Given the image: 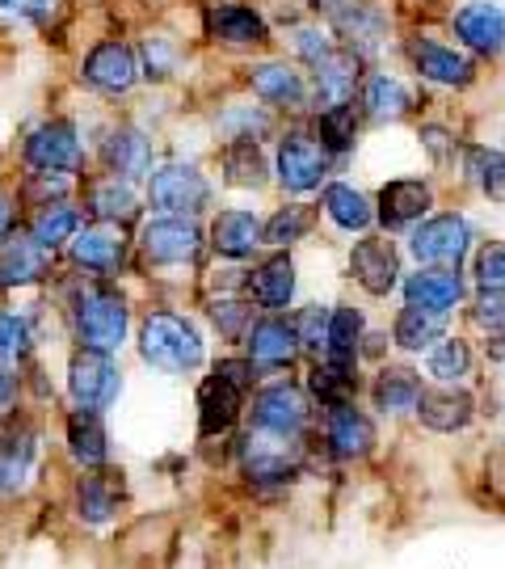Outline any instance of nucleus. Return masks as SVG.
Instances as JSON below:
<instances>
[{
	"label": "nucleus",
	"mask_w": 505,
	"mask_h": 569,
	"mask_svg": "<svg viewBox=\"0 0 505 569\" xmlns=\"http://www.w3.org/2000/svg\"><path fill=\"white\" fill-rule=\"evenodd\" d=\"M89 211L105 220V224H127V220H135L140 216V199H135V190L119 178H105V182H93L89 186Z\"/></svg>",
	"instance_id": "33"
},
{
	"label": "nucleus",
	"mask_w": 505,
	"mask_h": 569,
	"mask_svg": "<svg viewBox=\"0 0 505 569\" xmlns=\"http://www.w3.org/2000/svg\"><path fill=\"white\" fill-rule=\"evenodd\" d=\"M295 51H300V60L307 68H321L333 56V42H329V34H324L321 26H303L300 34H295Z\"/></svg>",
	"instance_id": "49"
},
{
	"label": "nucleus",
	"mask_w": 505,
	"mask_h": 569,
	"mask_svg": "<svg viewBox=\"0 0 505 569\" xmlns=\"http://www.w3.org/2000/svg\"><path fill=\"white\" fill-rule=\"evenodd\" d=\"M417 418L430 430H464L472 422V397L464 388H430L417 397Z\"/></svg>",
	"instance_id": "18"
},
{
	"label": "nucleus",
	"mask_w": 505,
	"mask_h": 569,
	"mask_svg": "<svg viewBox=\"0 0 505 569\" xmlns=\"http://www.w3.org/2000/svg\"><path fill=\"white\" fill-rule=\"evenodd\" d=\"M39 456V435L30 427V418L9 413L0 418V493H18L26 489Z\"/></svg>",
	"instance_id": "8"
},
{
	"label": "nucleus",
	"mask_w": 505,
	"mask_h": 569,
	"mask_svg": "<svg viewBox=\"0 0 505 569\" xmlns=\"http://www.w3.org/2000/svg\"><path fill=\"white\" fill-rule=\"evenodd\" d=\"M9 228H13V207L9 199H0V241H9Z\"/></svg>",
	"instance_id": "56"
},
{
	"label": "nucleus",
	"mask_w": 505,
	"mask_h": 569,
	"mask_svg": "<svg viewBox=\"0 0 505 569\" xmlns=\"http://www.w3.org/2000/svg\"><path fill=\"white\" fill-rule=\"evenodd\" d=\"M140 350L143 359L161 371H194L202 363V338L199 329L185 317L173 312H152L140 329Z\"/></svg>",
	"instance_id": "1"
},
{
	"label": "nucleus",
	"mask_w": 505,
	"mask_h": 569,
	"mask_svg": "<svg viewBox=\"0 0 505 569\" xmlns=\"http://www.w3.org/2000/svg\"><path fill=\"white\" fill-rule=\"evenodd\" d=\"M307 422V401H303L300 388L291 385H270L253 401V430L265 435H279V439H295Z\"/></svg>",
	"instance_id": "11"
},
{
	"label": "nucleus",
	"mask_w": 505,
	"mask_h": 569,
	"mask_svg": "<svg viewBox=\"0 0 505 569\" xmlns=\"http://www.w3.org/2000/svg\"><path fill=\"white\" fill-rule=\"evenodd\" d=\"M329 448L337 451L342 460H358V456L375 448V430L350 401L333 406V413H329Z\"/></svg>",
	"instance_id": "23"
},
{
	"label": "nucleus",
	"mask_w": 505,
	"mask_h": 569,
	"mask_svg": "<svg viewBox=\"0 0 505 569\" xmlns=\"http://www.w3.org/2000/svg\"><path fill=\"white\" fill-rule=\"evenodd\" d=\"M295 338L307 350H321L324 338H329V312L324 308H303L300 321H295Z\"/></svg>",
	"instance_id": "51"
},
{
	"label": "nucleus",
	"mask_w": 505,
	"mask_h": 569,
	"mask_svg": "<svg viewBox=\"0 0 505 569\" xmlns=\"http://www.w3.org/2000/svg\"><path fill=\"white\" fill-rule=\"evenodd\" d=\"M18 388H21V380H18V371H13V359H4V355H0V409L13 406Z\"/></svg>",
	"instance_id": "54"
},
{
	"label": "nucleus",
	"mask_w": 505,
	"mask_h": 569,
	"mask_svg": "<svg viewBox=\"0 0 505 569\" xmlns=\"http://www.w3.org/2000/svg\"><path fill=\"white\" fill-rule=\"evenodd\" d=\"M366 114L375 122H396L408 114V106H413V98H408V89H404L396 77H371L366 81Z\"/></svg>",
	"instance_id": "36"
},
{
	"label": "nucleus",
	"mask_w": 505,
	"mask_h": 569,
	"mask_svg": "<svg viewBox=\"0 0 505 569\" xmlns=\"http://www.w3.org/2000/svg\"><path fill=\"white\" fill-rule=\"evenodd\" d=\"M140 249L152 266H190L202 253V232L190 216H161L143 224Z\"/></svg>",
	"instance_id": "2"
},
{
	"label": "nucleus",
	"mask_w": 505,
	"mask_h": 569,
	"mask_svg": "<svg viewBox=\"0 0 505 569\" xmlns=\"http://www.w3.org/2000/svg\"><path fill=\"white\" fill-rule=\"evenodd\" d=\"M354 81H358V63L354 56H342V51H333L329 60L316 68V98L329 106H345L350 102V93H354Z\"/></svg>",
	"instance_id": "34"
},
{
	"label": "nucleus",
	"mask_w": 505,
	"mask_h": 569,
	"mask_svg": "<svg viewBox=\"0 0 505 569\" xmlns=\"http://www.w3.org/2000/svg\"><path fill=\"white\" fill-rule=\"evenodd\" d=\"M324 211H329V220L337 228H345V232H363V228H371V220H375L371 199H366L363 190H354V186H345V182H333L324 190Z\"/></svg>",
	"instance_id": "31"
},
{
	"label": "nucleus",
	"mask_w": 505,
	"mask_h": 569,
	"mask_svg": "<svg viewBox=\"0 0 505 569\" xmlns=\"http://www.w3.org/2000/svg\"><path fill=\"white\" fill-rule=\"evenodd\" d=\"M122 493L114 489V481H105V477H84L81 489H77V510H81L84 523H110L114 519V510H119Z\"/></svg>",
	"instance_id": "37"
},
{
	"label": "nucleus",
	"mask_w": 505,
	"mask_h": 569,
	"mask_svg": "<svg viewBox=\"0 0 505 569\" xmlns=\"http://www.w3.org/2000/svg\"><path fill=\"white\" fill-rule=\"evenodd\" d=\"M472 317L485 333H505V287L502 291H485L472 308Z\"/></svg>",
	"instance_id": "50"
},
{
	"label": "nucleus",
	"mask_w": 505,
	"mask_h": 569,
	"mask_svg": "<svg viewBox=\"0 0 505 569\" xmlns=\"http://www.w3.org/2000/svg\"><path fill=\"white\" fill-rule=\"evenodd\" d=\"M413 68L422 72L425 81L451 84V89H467V84L476 81V68H472V60H467V56H459L455 47L434 42V39L413 42Z\"/></svg>",
	"instance_id": "15"
},
{
	"label": "nucleus",
	"mask_w": 505,
	"mask_h": 569,
	"mask_svg": "<svg viewBox=\"0 0 505 569\" xmlns=\"http://www.w3.org/2000/svg\"><path fill=\"white\" fill-rule=\"evenodd\" d=\"M42 270H47V249L34 237L30 241H9L0 249V287H26L39 283Z\"/></svg>",
	"instance_id": "27"
},
{
	"label": "nucleus",
	"mask_w": 505,
	"mask_h": 569,
	"mask_svg": "<svg viewBox=\"0 0 505 569\" xmlns=\"http://www.w3.org/2000/svg\"><path fill=\"white\" fill-rule=\"evenodd\" d=\"M249 81H253V89H257V98H262V102L283 106V110H300L303 98H307V84H303V77L283 60L257 63Z\"/></svg>",
	"instance_id": "20"
},
{
	"label": "nucleus",
	"mask_w": 505,
	"mask_h": 569,
	"mask_svg": "<svg viewBox=\"0 0 505 569\" xmlns=\"http://www.w3.org/2000/svg\"><path fill=\"white\" fill-rule=\"evenodd\" d=\"M443 338V312H425V308H404L396 317V346L404 350H425Z\"/></svg>",
	"instance_id": "38"
},
{
	"label": "nucleus",
	"mask_w": 505,
	"mask_h": 569,
	"mask_svg": "<svg viewBox=\"0 0 505 569\" xmlns=\"http://www.w3.org/2000/svg\"><path fill=\"white\" fill-rule=\"evenodd\" d=\"M77 228H81V211L77 207H63V203H55V207H47L39 220H34V241L42 244V249H60L63 241H72L77 237Z\"/></svg>",
	"instance_id": "40"
},
{
	"label": "nucleus",
	"mask_w": 505,
	"mask_h": 569,
	"mask_svg": "<svg viewBox=\"0 0 505 569\" xmlns=\"http://www.w3.org/2000/svg\"><path fill=\"white\" fill-rule=\"evenodd\" d=\"M81 77L89 89H98L105 98H119V93H127L131 84L140 81V60H135V51L127 42H101V47L89 51Z\"/></svg>",
	"instance_id": "10"
},
{
	"label": "nucleus",
	"mask_w": 505,
	"mask_h": 569,
	"mask_svg": "<svg viewBox=\"0 0 505 569\" xmlns=\"http://www.w3.org/2000/svg\"><path fill=\"white\" fill-rule=\"evenodd\" d=\"M333 18H337V26H342V34L350 39V47L354 51H363V56H371L375 47H380V39H384L387 21L384 13L375 9V4H366V0H342L337 9H333Z\"/></svg>",
	"instance_id": "24"
},
{
	"label": "nucleus",
	"mask_w": 505,
	"mask_h": 569,
	"mask_svg": "<svg viewBox=\"0 0 505 569\" xmlns=\"http://www.w3.org/2000/svg\"><path fill=\"white\" fill-rule=\"evenodd\" d=\"M350 270H354V279L371 291V296H387L396 279H401V258H396V249L380 237H366V241L354 244V253H350Z\"/></svg>",
	"instance_id": "16"
},
{
	"label": "nucleus",
	"mask_w": 505,
	"mask_h": 569,
	"mask_svg": "<svg viewBox=\"0 0 505 569\" xmlns=\"http://www.w3.org/2000/svg\"><path fill=\"white\" fill-rule=\"evenodd\" d=\"M249 296L262 308L291 305V296H295V266H291V258L279 253V258H270V262L257 266V270L249 274Z\"/></svg>",
	"instance_id": "26"
},
{
	"label": "nucleus",
	"mask_w": 505,
	"mask_h": 569,
	"mask_svg": "<svg viewBox=\"0 0 505 569\" xmlns=\"http://www.w3.org/2000/svg\"><path fill=\"white\" fill-rule=\"evenodd\" d=\"M476 283L485 291H502L505 287V241H488L476 258Z\"/></svg>",
	"instance_id": "47"
},
{
	"label": "nucleus",
	"mask_w": 505,
	"mask_h": 569,
	"mask_svg": "<svg viewBox=\"0 0 505 569\" xmlns=\"http://www.w3.org/2000/svg\"><path fill=\"white\" fill-rule=\"evenodd\" d=\"M30 346H34L30 321L18 317V312H0V355H4V359H26Z\"/></svg>",
	"instance_id": "46"
},
{
	"label": "nucleus",
	"mask_w": 505,
	"mask_h": 569,
	"mask_svg": "<svg viewBox=\"0 0 505 569\" xmlns=\"http://www.w3.org/2000/svg\"><path fill=\"white\" fill-rule=\"evenodd\" d=\"M321 143L329 148V157H342L354 143V110L350 106H329L321 114Z\"/></svg>",
	"instance_id": "44"
},
{
	"label": "nucleus",
	"mask_w": 505,
	"mask_h": 569,
	"mask_svg": "<svg viewBox=\"0 0 505 569\" xmlns=\"http://www.w3.org/2000/svg\"><path fill=\"white\" fill-rule=\"evenodd\" d=\"M413 258L425 266H455L464 262L467 244H472V228L464 216H434L413 232Z\"/></svg>",
	"instance_id": "9"
},
{
	"label": "nucleus",
	"mask_w": 505,
	"mask_h": 569,
	"mask_svg": "<svg viewBox=\"0 0 505 569\" xmlns=\"http://www.w3.org/2000/svg\"><path fill=\"white\" fill-rule=\"evenodd\" d=\"M26 164L34 173H77L84 164L81 136L72 122H42L26 140Z\"/></svg>",
	"instance_id": "5"
},
{
	"label": "nucleus",
	"mask_w": 505,
	"mask_h": 569,
	"mask_svg": "<svg viewBox=\"0 0 505 569\" xmlns=\"http://www.w3.org/2000/svg\"><path fill=\"white\" fill-rule=\"evenodd\" d=\"M236 418H241V388L232 385V380H223L220 371H215V376L202 380V388H199L202 435H220V430H228Z\"/></svg>",
	"instance_id": "19"
},
{
	"label": "nucleus",
	"mask_w": 505,
	"mask_h": 569,
	"mask_svg": "<svg viewBox=\"0 0 505 569\" xmlns=\"http://www.w3.org/2000/svg\"><path fill=\"white\" fill-rule=\"evenodd\" d=\"M143 56H148V77H169L173 68H178V51L169 47V42H161V39H152L148 47H143Z\"/></svg>",
	"instance_id": "52"
},
{
	"label": "nucleus",
	"mask_w": 505,
	"mask_h": 569,
	"mask_svg": "<svg viewBox=\"0 0 505 569\" xmlns=\"http://www.w3.org/2000/svg\"><path fill=\"white\" fill-rule=\"evenodd\" d=\"M455 34L467 42L476 56H502L505 47V13L493 0H476L455 13Z\"/></svg>",
	"instance_id": "14"
},
{
	"label": "nucleus",
	"mask_w": 505,
	"mask_h": 569,
	"mask_svg": "<svg viewBox=\"0 0 505 569\" xmlns=\"http://www.w3.org/2000/svg\"><path fill=\"white\" fill-rule=\"evenodd\" d=\"M220 376L223 380H232L236 388H249L253 385V376H257V367L253 363H220Z\"/></svg>",
	"instance_id": "55"
},
{
	"label": "nucleus",
	"mask_w": 505,
	"mask_h": 569,
	"mask_svg": "<svg viewBox=\"0 0 505 569\" xmlns=\"http://www.w3.org/2000/svg\"><path fill=\"white\" fill-rule=\"evenodd\" d=\"M223 173H228V182L232 186H262L265 182V157L262 148L253 140H236L228 148V161H223Z\"/></svg>",
	"instance_id": "39"
},
{
	"label": "nucleus",
	"mask_w": 505,
	"mask_h": 569,
	"mask_svg": "<svg viewBox=\"0 0 505 569\" xmlns=\"http://www.w3.org/2000/svg\"><path fill=\"white\" fill-rule=\"evenodd\" d=\"M211 321H215L223 338H241L249 321H253V308L244 300H220V305H211Z\"/></svg>",
	"instance_id": "48"
},
{
	"label": "nucleus",
	"mask_w": 505,
	"mask_h": 569,
	"mask_svg": "<svg viewBox=\"0 0 505 569\" xmlns=\"http://www.w3.org/2000/svg\"><path fill=\"white\" fill-rule=\"evenodd\" d=\"M312 392H316V401L324 406H345L350 401V392H354V371H345L337 363H324L312 371Z\"/></svg>",
	"instance_id": "42"
},
{
	"label": "nucleus",
	"mask_w": 505,
	"mask_h": 569,
	"mask_svg": "<svg viewBox=\"0 0 505 569\" xmlns=\"http://www.w3.org/2000/svg\"><path fill=\"white\" fill-rule=\"evenodd\" d=\"M329 173V148H324L316 136L307 131H291L283 143H279V182L291 190V194H307L316 190Z\"/></svg>",
	"instance_id": "7"
},
{
	"label": "nucleus",
	"mask_w": 505,
	"mask_h": 569,
	"mask_svg": "<svg viewBox=\"0 0 505 569\" xmlns=\"http://www.w3.org/2000/svg\"><path fill=\"white\" fill-rule=\"evenodd\" d=\"M211 34L232 47H249V42H262L270 30H265L262 13L244 9V4H220V9H211Z\"/></svg>",
	"instance_id": "32"
},
{
	"label": "nucleus",
	"mask_w": 505,
	"mask_h": 569,
	"mask_svg": "<svg viewBox=\"0 0 505 569\" xmlns=\"http://www.w3.org/2000/svg\"><path fill=\"white\" fill-rule=\"evenodd\" d=\"M417 397H422L417 371H408V367H387V371H380V380H375V406L380 409L404 413V409L417 406Z\"/></svg>",
	"instance_id": "35"
},
{
	"label": "nucleus",
	"mask_w": 505,
	"mask_h": 569,
	"mask_svg": "<svg viewBox=\"0 0 505 569\" xmlns=\"http://www.w3.org/2000/svg\"><path fill=\"white\" fill-rule=\"evenodd\" d=\"M366 321L358 308H337L329 312V338H324V350H329V363L354 371V355H358V342L366 333Z\"/></svg>",
	"instance_id": "29"
},
{
	"label": "nucleus",
	"mask_w": 505,
	"mask_h": 569,
	"mask_svg": "<svg viewBox=\"0 0 505 569\" xmlns=\"http://www.w3.org/2000/svg\"><path fill=\"white\" fill-rule=\"evenodd\" d=\"M77 333L89 350H119L127 342V305L114 291H89L77 305Z\"/></svg>",
	"instance_id": "4"
},
{
	"label": "nucleus",
	"mask_w": 505,
	"mask_h": 569,
	"mask_svg": "<svg viewBox=\"0 0 505 569\" xmlns=\"http://www.w3.org/2000/svg\"><path fill=\"white\" fill-rule=\"evenodd\" d=\"M68 388H72L77 406L101 413V409H110L119 401L122 376L105 350H89V346H84L81 355L72 359V367H68Z\"/></svg>",
	"instance_id": "3"
},
{
	"label": "nucleus",
	"mask_w": 505,
	"mask_h": 569,
	"mask_svg": "<svg viewBox=\"0 0 505 569\" xmlns=\"http://www.w3.org/2000/svg\"><path fill=\"white\" fill-rule=\"evenodd\" d=\"M300 350V338H295V326L286 321H262L249 333V363L253 367H286Z\"/></svg>",
	"instance_id": "25"
},
{
	"label": "nucleus",
	"mask_w": 505,
	"mask_h": 569,
	"mask_svg": "<svg viewBox=\"0 0 505 569\" xmlns=\"http://www.w3.org/2000/svg\"><path fill=\"white\" fill-rule=\"evenodd\" d=\"M430 376H438V380H464L467 371H472V346L459 342V338H446L430 350Z\"/></svg>",
	"instance_id": "41"
},
{
	"label": "nucleus",
	"mask_w": 505,
	"mask_h": 569,
	"mask_svg": "<svg viewBox=\"0 0 505 569\" xmlns=\"http://www.w3.org/2000/svg\"><path fill=\"white\" fill-rule=\"evenodd\" d=\"M307 228H312V211L307 207H286L279 211L270 224H265V241L270 244H295L300 237H307Z\"/></svg>",
	"instance_id": "45"
},
{
	"label": "nucleus",
	"mask_w": 505,
	"mask_h": 569,
	"mask_svg": "<svg viewBox=\"0 0 505 569\" xmlns=\"http://www.w3.org/2000/svg\"><path fill=\"white\" fill-rule=\"evenodd\" d=\"M68 448L77 456V465L84 468H101L105 456H110V443H105V427L93 409H77L68 418Z\"/></svg>",
	"instance_id": "28"
},
{
	"label": "nucleus",
	"mask_w": 505,
	"mask_h": 569,
	"mask_svg": "<svg viewBox=\"0 0 505 569\" xmlns=\"http://www.w3.org/2000/svg\"><path fill=\"white\" fill-rule=\"evenodd\" d=\"M72 262L81 270H114L122 266V237L110 228H84L72 237Z\"/></svg>",
	"instance_id": "30"
},
{
	"label": "nucleus",
	"mask_w": 505,
	"mask_h": 569,
	"mask_svg": "<svg viewBox=\"0 0 505 569\" xmlns=\"http://www.w3.org/2000/svg\"><path fill=\"white\" fill-rule=\"evenodd\" d=\"M241 465H244V472H249V481H257V486H279V481L291 477L295 456L286 448V439L265 435V430H253L241 443Z\"/></svg>",
	"instance_id": "13"
},
{
	"label": "nucleus",
	"mask_w": 505,
	"mask_h": 569,
	"mask_svg": "<svg viewBox=\"0 0 505 569\" xmlns=\"http://www.w3.org/2000/svg\"><path fill=\"white\" fill-rule=\"evenodd\" d=\"M404 300L425 312H451L464 300V279L451 266H425L417 274L404 279Z\"/></svg>",
	"instance_id": "12"
},
{
	"label": "nucleus",
	"mask_w": 505,
	"mask_h": 569,
	"mask_svg": "<svg viewBox=\"0 0 505 569\" xmlns=\"http://www.w3.org/2000/svg\"><path fill=\"white\" fill-rule=\"evenodd\" d=\"M488 355H493V359H502V363H505V333H497V338H493V346H488Z\"/></svg>",
	"instance_id": "57"
},
{
	"label": "nucleus",
	"mask_w": 505,
	"mask_h": 569,
	"mask_svg": "<svg viewBox=\"0 0 505 569\" xmlns=\"http://www.w3.org/2000/svg\"><path fill=\"white\" fill-rule=\"evenodd\" d=\"M55 0H0V18L9 21H42Z\"/></svg>",
	"instance_id": "53"
},
{
	"label": "nucleus",
	"mask_w": 505,
	"mask_h": 569,
	"mask_svg": "<svg viewBox=\"0 0 505 569\" xmlns=\"http://www.w3.org/2000/svg\"><path fill=\"white\" fill-rule=\"evenodd\" d=\"M211 241H215V253L220 258H232V262H244L253 258V249L262 244V224L253 211H223L215 228H211Z\"/></svg>",
	"instance_id": "22"
},
{
	"label": "nucleus",
	"mask_w": 505,
	"mask_h": 569,
	"mask_svg": "<svg viewBox=\"0 0 505 569\" xmlns=\"http://www.w3.org/2000/svg\"><path fill=\"white\" fill-rule=\"evenodd\" d=\"M101 157H105V164L127 182V178H143V173L152 169V143H148V136L135 131V127H119V131L105 136Z\"/></svg>",
	"instance_id": "21"
},
{
	"label": "nucleus",
	"mask_w": 505,
	"mask_h": 569,
	"mask_svg": "<svg viewBox=\"0 0 505 569\" xmlns=\"http://www.w3.org/2000/svg\"><path fill=\"white\" fill-rule=\"evenodd\" d=\"M467 173H472V182L481 186L493 203H505V157L502 152H472Z\"/></svg>",
	"instance_id": "43"
},
{
	"label": "nucleus",
	"mask_w": 505,
	"mask_h": 569,
	"mask_svg": "<svg viewBox=\"0 0 505 569\" xmlns=\"http://www.w3.org/2000/svg\"><path fill=\"white\" fill-rule=\"evenodd\" d=\"M434 203V194H430V186L425 182H392L384 186V194H380V224L387 232H404V228H413L422 220L425 211Z\"/></svg>",
	"instance_id": "17"
},
{
	"label": "nucleus",
	"mask_w": 505,
	"mask_h": 569,
	"mask_svg": "<svg viewBox=\"0 0 505 569\" xmlns=\"http://www.w3.org/2000/svg\"><path fill=\"white\" fill-rule=\"evenodd\" d=\"M148 194L169 216H194V211H202V207L211 203V182L202 178L194 164L173 161L152 173V190Z\"/></svg>",
	"instance_id": "6"
}]
</instances>
